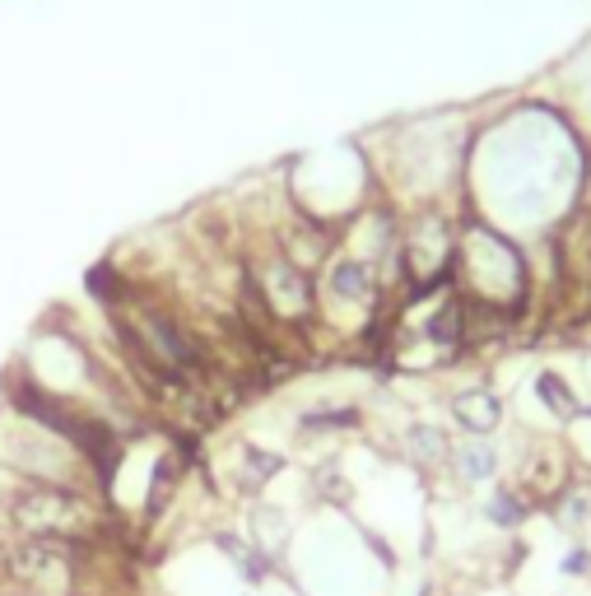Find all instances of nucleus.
I'll return each mask as SVG.
<instances>
[{"mask_svg":"<svg viewBox=\"0 0 591 596\" xmlns=\"http://www.w3.org/2000/svg\"><path fill=\"white\" fill-rule=\"evenodd\" d=\"M401 461L415 475H447L452 461V434L433 420H405L401 424Z\"/></svg>","mask_w":591,"mask_h":596,"instance_id":"6","label":"nucleus"},{"mask_svg":"<svg viewBox=\"0 0 591 596\" xmlns=\"http://www.w3.org/2000/svg\"><path fill=\"white\" fill-rule=\"evenodd\" d=\"M457 229H461V205H410V210H401V238H396L401 294L452 285Z\"/></svg>","mask_w":591,"mask_h":596,"instance_id":"5","label":"nucleus"},{"mask_svg":"<svg viewBox=\"0 0 591 596\" xmlns=\"http://www.w3.org/2000/svg\"><path fill=\"white\" fill-rule=\"evenodd\" d=\"M447 410H452V420H457L461 434H484L494 438L508 406H503V396L489 387V382H475V387H461V392L447 396Z\"/></svg>","mask_w":591,"mask_h":596,"instance_id":"7","label":"nucleus"},{"mask_svg":"<svg viewBox=\"0 0 591 596\" xmlns=\"http://www.w3.org/2000/svg\"><path fill=\"white\" fill-rule=\"evenodd\" d=\"M591 154L554 103H512L475 122L461 210L522 238H550L587 191Z\"/></svg>","mask_w":591,"mask_h":596,"instance_id":"1","label":"nucleus"},{"mask_svg":"<svg viewBox=\"0 0 591 596\" xmlns=\"http://www.w3.org/2000/svg\"><path fill=\"white\" fill-rule=\"evenodd\" d=\"M531 392H536V401L545 410H550L559 424H573L582 415V396H578V387H573V378H568L564 368H554V364H545V368H536V378H531Z\"/></svg>","mask_w":591,"mask_h":596,"instance_id":"9","label":"nucleus"},{"mask_svg":"<svg viewBox=\"0 0 591 596\" xmlns=\"http://www.w3.org/2000/svg\"><path fill=\"white\" fill-rule=\"evenodd\" d=\"M559 573H564V578H587L591 573V545H573L564 555V564H559Z\"/></svg>","mask_w":591,"mask_h":596,"instance_id":"11","label":"nucleus"},{"mask_svg":"<svg viewBox=\"0 0 591 596\" xmlns=\"http://www.w3.org/2000/svg\"><path fill=\"white\" fill-rule=\"evenodd\" d=\"M531 513H536V508L526 503V494L517 485H494V494L484 503V517H489L498 531H522Z\"/></svg>","mask_w":591,"mask_h":596,"instance_id":"10","label":"nucleus"},{"mask_svg":"<svg viewBox=\"0 0 591 596\" xmlns=\"http://www.w3.org/2000/svg\"><path fill=\"white\" fill-rule=\"evenodd\" d=\"M471 136V117L429 112V117H405V122L382 126L359 145L373 163L377 196L396 210H410V205H461Z\"/></svg>","mask_w":591,"mask_h":596,"instance_id":"2","label":"nucleus"},{"mask_svg":"<svg viewBox=\"0 0 591 596\" xmlns=\"http://www.w3.org/2000/svg\"><path fill=\"white\" fill-rule=\"evenodd\" d=\"M0 475L103 499V457L80 429L0 392Z\"/></svg>","mask_w":591,"mask_h":596,"instance_id":"3","label":"nucleus"},{"mask_svg":"<svg viewBox=\"0 0 591 596\" xmlns=\"http://www.w3.org/2000/svg\"><path fill=\"white\" fill-rule=\"evenodd\" d=\"M452 289L471 308L503 312L512 322H522L531 298H536V271L526 247L512 233L494 229L489 219L461 210L457 229V261H452Z\"/></svg>","mask_w":591,"mask_h":596,"instance_id":"4","label":"nucleus"},{"mask_svg":"<svg viewBox=\"0 0 591 596\" xmlns=\"http://www.w3.org/2000/svg\"><path fill=\"white\" fill-rule=\"evenodd\" d=\"M503 466L498 457V443L484 434H461L452 438V461H447V475H457L461 485H489Z\"/></svg>","mask_w":591,"mask_h":596,"instance_id":"8","label":"nucleus"}]
</instances>
